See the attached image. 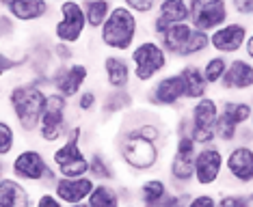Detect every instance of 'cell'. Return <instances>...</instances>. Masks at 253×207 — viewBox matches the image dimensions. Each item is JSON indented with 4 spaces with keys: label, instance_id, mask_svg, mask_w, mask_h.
<instances>
[{
    "label": "cell",
    "instance_id": "cell-1",
    "mask_svg": "<svg viewBox=\"0 0 253 207\" xmlns=\"http://www.w3.org/2000/svg\"><path fill=\"white\" fill-rule=\"evenodd\" d=\"M115 138L117 160L134 175H145L163 162L169 130L152 110H130L124 114Z\"/></svg>",
    "mask_w": 253,
    "mask_h": 207
},
{
    "label": "cell",
    "instance_id": "cell-2",
    "mask_svg": "<svg viewBox=\"0 0 253 207\" xmlns=\"http://www.w3.org/2000/svg\"><path fill=\"white\" fill-rule=\"evenodd\" d=\"M48 86L37 78H24L9 86L7 106L22 134H35L48 102Z\"/></svg>",
    "mask_w": 253,
    "mask_h": 207
},
{
    "label": "cell",
    "instance_id": "cell-3",
    "mask_svg": "<svg viewBox=\"0 0 253 207\" xmlns=\"http://www.w3.org/2000/svg\"><path fill=\"white\" fill-rule=\"evenodd\" d=\"M143 37V20L122 2H115L106 22L97 31V41L108 52L128 54Z\"/></svg>",
    "mask_w": 253,
    "mask_h": 207
},
{
    "label": "cell",
    "instance_id": "cell-4",
    "mask_svg": "<svg viewBox=\"0 0 253 207\" xmlns=\"http://www.w3.org/2000/svg\"><path fill=\"white\" fill-rule=\"evenodd\" d=\"M156 39L169 54V59L177 63L201 61L206 54H210V34L197 31L188 22L169 26Z\"/></svg>",
    "mask_w": 253,
    "mask_h": 207
},
{
    "label": "cell",
    "instance_id": "cell-5",
    "mask_svg": "<svg viewBox=\"0 0 253 207\" xmlns=\"http://www.w3.org/2000/svg\"><path fill=\"white\" fill-rule=\"evenodd\" d=\"M128 61L132 65V78L136 84L147 86L152 84L156 78L169 71L171 59L165 52V48L158 43L156 37H141L136 45L128 52Z\"/></svg>",
    "mask_w": 253,
    "mask_h": 207
},
{
    "label": "cell",
    "instance_id": "cell-6",
    "mask_svg": "<svg viewBox=\"0 0 253 207\" xmlns=\"http://www.w3.org/2000/svg\"><path fill=\"white\" fill-rule=\"evenodd\" d=\"M84 125L74 123L67 136L52 149L50 164L59 177H83L89 172V153L83 149Z\"/></svg>",
    "mask_w": 253,
    "mask_h": 207
},
{
    "label": "cell",
    "instance_id": "cell-7",
    "mask_svg": "<svg viewBox=\"0 0 253 207\" xmlns=\"http://www.w3.org/2000/svg\"><path fill=\"white\" fill-rule=\"evenodd\" d=\"M9 172L13 179L22 181L24 186H45L52 188L56 181V171L50 164V158L39 147H24L13 155L9 164Z\"/></svg>",
    "mask_w": 253,
    "mask_h": 207
},
{
    "label": "cell",
    "instance_id": "cell-8",
    "mask_svg": "<svg viewBox=\"0 0 253 207\" xmlns=\"http://www.w3.org/2000/svg\"><path fill=\"white\" fill-rule=\"evenodd\" d=\"M74 123L76 121H72V102L50 91L43 114L39 119V128L35 132L37 138L45 145H59Z\"/></svg>",
    "mask_w": 253,
    "mask_h": 207
},
{
    "label": "cell",
    "instance_id": "cell-9",
    "mask_svg": "<svg viewBox=\"0 0 253 207\" xmlns=\"http://www.w3.org/2000/svg\"><path fill=\"white\" fill-rule=\"evenodd\" d=\"M173 149L169 155V164H167V177H169L173 190H184L191 192V186L195 183L193 172V160L197 153V145L191 138V134H177L173 136Z\"/></svg>",
    "mask_w": 253,
    "mask_h": 207
},
{
    "label": "cell",
    "instance_id": "cell-10",
    "mask_svg": "<svg viewBox=\"0 0 253 207\" xmlns=\"http://www.w3.org/2000/svg\"><path fill=\"white\" fill-rule=\"evenodd\" d=\"M218 110H221L218 97H214L212 93L186 106L184 112H186L188 121H191V138L195 140L197 147L216 145L214 123L218 119Z\"/></svg>",
    "mask_w": 253,
    "mask_h": 207
},
{
    "label": "cell",
    "instance_id": "cell-11",
    "mask_svg": "<svg viewBox=\"0 0 253 207\" xmlns=\"http://www.w3.org/2000/svg\"><path fill=\"white\" fill-rule=\"evenodd\" d=\"M91 78V67L83 61H72V63H56L50 69L45 84L48 91L63 95L65 100L74 102L83 89H87V82Z\"/></svg>",
    "mask_w": 253,
    "mask_h": 207
},
{
    "label": "cell",
    "instance_id": "cell-12",
    "mask_svg": "<svg viewBox=\"0 0 253 207\" xmlns=\"http://www.w3.org/2000/svg\"><path fill=\"white\" fill-rule=\"evenodd\" d=\"M143 102L149 110H180L186 104V97L177 71H167L152 84H147Z\"/></svg>",
    "mask_w": 253,
    "mask_h": 207
},
{
    "label": "cell",
    "instance_id": "cell-13",
    "mask_svg": "<svg viewBox=\"0 0 253 207\" xmlns=\"http://www.w3.org/2000/svg\"><path fill=\"white\" fill-rule=\"evenodd\" d=\"M56 22L52 24V39L59 43L67 45H78L84 39V34L89 33L87 20H84L83 4L76 0H65V2L56 4Z\"/></svg>",
    "mask_w": 253,
    "mask_h": 207
},
{
    "label": "cell",
    "instance_id": "cell-14",
    "mask_svg": "<svg viewBox=\"0 0 253 207\" xmlns=\"http://www.w3.org/2000/svg\"><path fill=\"white\" fill-rule=\"evenodd\" d=\"M251 31L253 28L247 20L232 17V20H227L223 26H218L216 31L210 33V52L223 54V56H227V59L243 54L245 43H247V39H249Z\"/></svg>",
    "mask_w": 253,
    "mask_h": 207
},
{
    "label": "cell",
    "instance_id": "cell-15",
    "mask_svg": "<svg viewBox=\"0 0 253 207\" xmlns=\"http://www.w3.org/2000/svg\"><path fill=\"white\" fill-rule=\"evenodd\" d=\"M223 175L236 188H253V142H234L227 147Z\"/></svg>",
    "mask_w": 253,
    "mask_h": 207
},
{
    "label": "cell",
    "instance_id": "cell-16",
    "mask_svg": "<svg viewBox=\"0 0 253 207\" xmlns=\"http://www.w3.org/2000/svg\"><path fill=\"white\" fill-rule=\"evenodd\" d=\"M223 164H225V151L218 145L199 147L193 160V172H195V186L199 188H214L223 177Z\"/></svg>",
    "mask_w": 253,
    "mask_h": 207
},
{
    "label": "cell",
    "instance_id": "cell-17",
    "mask_svg": "<svg viewBox=\"0 0 253 207\" xmlns=\"http://www.w3.org/2000/svg\"><path fill=\"white\" fill-rule=\"evenodd\" d=\"M218 89L229 97H253V63L245 54L232 56Z\"/></svg>",
    "mask_w": 253,
    "mask_h": 207
},
{
    "label": "cell",
    "instance_id": "cell-18",
    "mask_svg": "<svg viewBox=\"0 0 253 207\" xmlns=\"http://www.w3.org/2000/svg\"><path fill=\"white\" fill-rule=\"evenodd\" d=\"M188 11H191L188 24L208 34L232 20L227 0H188Z\"/></svg>",
    "mask_w": 253,
    "mask_h": 207
},
{
    "label": "cell",
    "instance_id": "cell-19",
    "mask_svg": "<svg viewBox=\"0 0 253 207\" xmlns=\"http://www.w3.org/2000/svg\"><path fill=\"white\" fill-rule=\"evenodd\" d=\"M188 20H191L188 0H158L156 11L147 17V34L149 37H158L169 26L184 24Z\"/></svg>",
    "mask_w": 253,
    "mask_h": 207
},
{
    "label": "cell",
    "instance_id": "cell-20",
    "mask_svg": "<svg viewBox=\"0 0 253 207\" xmlns=\"http://www.w3.org/2000/svg\"><path fill=\"white\" fill-rule=\"evenodd\" d=\"M0 9L20 26H31L43 22L52 13L54 4L50 0H0Z\"/></svg>",
    "mask_w": 253,
    "mask_h": 207
},
{
    "label": "cell",
    "instance_id": "cell-21",
    "mask_svg": "<svg viewBox=\"0 0 253 207\" xmlns=\"http://www.w3.org/2000/svg\"><path fill=\"white\" fill-rule=\"evenodd\" d=\"M102 80L106 89H130L134 78H132V65L128 54H117V52H106L102 56Z\"/></svg>",
    "mask_w": 253,
    "mask_h": 207
},
{
    "label": "cell",
    "instance_id": "cell-22",
    "mask_svg": "<svg viewBox=\"0 0 253 207\" xmlns=\"http://www.w3.org/2000/svg\"><path fill=\"white\" fill-rule=\"evenodd\" d=\"M95 181L89 175L83 177H56V181L52 183V194L61 201L63 205H76V203H84L87 197L93 190Z\"/></svg>",
    "mask_w": 253,
    "mask_h": 207
},
{
    "label": "cell",
    "instance_id": "cell-23",
    "mask_svg": "<svg viewBox=\"0 0 253 207\" xmlns=\"http://www.w3.org/2000/svg\"><path fill=\"white\" fill-rule=\"evenodd\" d=\"M177 76L182 80L184 86V97H186V104H193L201 100V97L210 95V86L204 78V71H201L199 61H191V63H180V67L175 69Z\"/></svg>",
    "mask_w": 253,
    "mask_h": 207
},
{
    "label": "cell",
    "instance_id": "cell-24",
    "mask_svg": "<svg viewBox=\"0 0 253 207\" xmlns=\"http://www.w3.org/2000/svg\"><path fill=\"white\" fill-rule=\"evenodd\" d=\"M134 93L132 89H106L100 100V114L102 117H119L134 110Z\"/></svg>",
    "mask_w": 253,
    "mask_h": 207
},
{
    "label": "cell",
    "instance_id": "cell-25",
    "mask_svg": "<svg viewBox=\"0 0 253 207\" xmlns=\"http://www.w3.org/2000/svg\"><path fill=\"white\" fill-rule=\"evenodd\" d=\"M33 194L28 186L13 177H4L0 181V207H33Z\"/></svg>",
    "mask_w": 253,
    "mask_h": 207
},
{
    "label": "cell",
    "instance_id": "cell-26",
    "mask_svg": "<svg viewBox=\"0 0 253 207\" xmlns=\"http://www.w3.org/2000/svg\"><path fill=\"white\" fill-rule=\"evenodd\" d=\"M169 190V181L163 177H147L134 190V201L139 203V207H158Z\"/></svg>",
    "mask_w": 253,
    "mask_h": 207
},
{
    "label": "cell",
    "instance_id": "cell-27",
    "mask_svg": "<svg viewBox=\"0 0 253 207\" xmlns=\"http://www.w3.org/2000/svg\"><path fill=\"white\" fill-rule=\"evenodd\" d=\"M218 106H221V110L225 112L240 130L249 125V119H251V112H253V100L251 97H229V95H225L223 100H218Z\"/></svg>",
    "mask_w": 253,
    "mask_h": 207
},
{
    "label": "cell",
    "instance_id": "cell-28",
    "mask_svg": "<svg viewBox=\"0 0 253 207\" xmlns=\"http://www.w3.org/2000/svg\"><path fill=\"white\" fill-rule=\"evenodd\" d=\"M87 175L97 181H104V183H113L117 179V169H115L111 155H106L104 151H91L89 153V172Z\"/></svg>",
    "mask_w": 253,
    "mask_h": 207
},
{
    "label": "cell",
    "instance_id": "cell-29",
    "mask_svg": "<svg viewBox=\"0 0 253 207\" xmlns=\"http://www.w3.org/2000/svg\"><path fill=\"white\" fill-rule=\"evenodd\" d=\"M80 4H83V11H84L87 28L93 33L100 31L102 24L106 22L108 13H111L115 7L113 0H80Z\"/></svg>",
    "mask_w": 253,
    "mask_h": 207
},
{
    "label": "cell",
    "instance_id": "cell-30",
    "mask_svg": "<svg viewBox=\"0 0 253 207\" xmlns=\"http://www.w3.org/2000/svg\"><path fill=\"white\" fill-rule=\"evenodd\" d=\"M227 63H229L227 56H223V54H214V52L206 54L204 59L199 61L201 71H204V78H206V82H208L210 89H214V86L221 84L223 76H225Z\"/></svg>",
    "mask_w": 253,
    "mask_h": 207
},
{
    "label": "cell",
    "instance_id": "cell-31",
    "mask_svg": "<svg viewBox=\"0 0 253 207\" xmlns=\"http://www.w3.org/2000/svg\"><path fill=\"white\" fill-rule=\"evenodd\" d=\"M89 207H122V197H119V190L113 183L97 181L91 194L87 197Z\"/></svg>",
    "mask_w": 253,
    "mask_h": 207
},
{
    "label": "cell",
    "instance_id": "cell-32",
    "mask_svg": "<svg viewBox=\"0 0 253 207\" xmlns=\"http://www.w3.org/2000/svg\"><path fill=\"white\" fill-rule=\"evenodd\" d=\"M18 145V130L11 121L0 117V158H9Z\"/></svg>",
    "mask_w": 253,
    "mask_h": 207
},
{
    "label": "cell",
    "instance_id": "cell-33",
    "mask_svg": "<svg viewBox=\"0 0 253 207\" xmlns=\"http://www.w3.org/2000/svg\"><path fill=\"white\" fill-rule=\"evenodd\" d=\"M74 110L78 114H93L95 110H100V93L91 86L83 89L74 100Z\"/></svg>",
    "mask_w": 253,
    "mask_h": 207
},
{
    "label": "cell",
    "instance_id": "cell-34",
    "mask_svg": "<svg viewBox=\"0 0 253 207\" xmlns=\"http://www.w3.org/2000/svg\"><path fill=\"white\" fill-rule=\"evenodd\" d=\"M28 65V54L24 52L22 56H11L9 52L0 50V80H4L11 73H15L20 67Z\"/></svg>",
    "mask_w": 253,
    "mask_h": 207
},
{
    "label": "cell",
    "instance_id": "cell-35",
    "mask_svg": "<svg viewBox=\"0 0 253 207\" xmlns=\"http://www.w3.org/2000/svg\"><path fill=\"white\" fill-rule=\"evenodd\" d=\"M216 207H249L247 194L238 190H223L216 194Z\"/></svg>",
    "mask_w": 253,
    "mask_h": 207
},
{
    "label": "cell",
    "instance_id": "cell-36",
    "mask_svg": "<svg viewBox=\"0 0 253 207\" xmlns=\"http://www.w3.org/2000/svg\"><path fill=\"white\" fill-rule=\"evenodd\" d=\"M122 4L128 7L132 13H136L141 20H147V17L156 11L158 0H122Z\"/></svg>",
    "mask_w": 253,
    "mask_h": 207
},
{
    "label": "cell",
    "instance_id": "cell-37",
    "mask_svg": "<svg viewBox=\"0 0 253 207\" xmlns=\"http://www.w3.org/2000/svg\"><path fill=\"white\" fill-rule=\"evenodd\" d=\"M191 194L193 192H184V190H169V192L165 194V199L160 201L158 207H186Z\"/></svg>",
    "mask_w": 253,
    "mask_h": 207
},
{
    "label": "cell",
    "instance_id": "cell-38",
    "mask_svg": "<svg viewBox=\"0 0 253 207\" xmlns=\"http://www.w3.org/2000/svg\"><path fill=\"white\" fill-rule=\"evenodd\" d=\"M227 4H229V13H232V17L249 20V15L253 11V0H227Z\"/></svg>",
    "mask_w": 253,
    "mask_h": 207
},
{
    "label": "cell",
    "instance_id": "cell-39",
    "mask_svg": "<svg viewBox=\"0 0 253 207\" xmlns=\"http://www.w3.org/2000/svg\"><path fill=\"white\" fill-rule=\"evenodd\" d=\"M18 28H20L18 22H15L13 17H9V15L2 11V15H0V41L13 39L15 34H18Z\"/></svg>",
    "mask_w": 253,
    "mask_h": 207
},
{
    "label": "cell",
    "instance_id": "cell-40",
    "mask_svg": "<svg viewBox=\"0 0 253 207\" xmlns=\"http://www.w3.org/2000/svg\"><path fill=\"white\" fill-rule=\"evenodd\" d=\"M186 207H216V194L214 192H195L191 194Z\"/></svg>",
    "mask_w": 253,
    "mask_h": 207
},
{
    "label": "cell",
    "instance_id": "cell-41",
    "mask_svg": "<svg viewBox=\"0 0 253 207\" xmlns=\"http://www.w3.org/2000/svg\"><path fill=\"white\" fill-rule=\"evenodd\" d=\"M52 59L54 63H72L74 61V48L67 43H52Z\"/></svg>",
    "mask_w": 253,
    "mask_h": 207
},
{
    "label": "cell",
    "instance_id": "cell-42",
    "mask_svg": "<svg viewBox=\"0 0 253 207\" xmlns=\"http://www.w3.org/2000/svg\"><path fill=\"white\" fill-rule=\"evenodd\" d=\"M33 207H67L52 194V190H42L33 201Z\"/></svg>",
    "mask_w": 253,
    "mask_h": 207
},
{
    "label": "cell",
    "instance_id": "cell-43",
    "mask_svg": "<svg viewBox=\"0 0 253 207\" xmlns=\"http://www.w3.org/2000/svg\"><path fill=\"white\" fill-rule=\"evenodd\" d=\"M243 54L253 63V31L249 34V39H247V43H245V50H243Z\"/></svg>",
    "mask_w": 253,
    "mask_h": 207
},
{
    "label": "cell",
    "instance_id": "cell-44",
    "mask_svg": "<svg viewBox=\"0 0 253 207\" xmlns=\"http://www.w3.org/2000/svg\"><path fill=\"white\" fill-rule=\"evenodd\" d=\"M4 177H7V164H4V160L0 158V181H2Z\"/></svg>",
    "mask_w": 253,
    "mask_h": 207
},
{
    "label": "cell",
    "instance_id": "cell-45",
    "mask_svg": "<svg viewBox=\"0 0 253 207\" xmlns=\"http://www.w3.org/2000/svg\"><path fill=\"white\" fill-rule=\"evenodd\" d=\"M247 203H249V207H253V190H247Z\"/></svg>",
    "mask_w": 253,
    "mask_h": 207
},
{
    "label": "cell",
    "instance_id": "cell-46",
    "mask_svg": "<svg viewBox=\"0 0 253 207\" xmlns=\"http://www.w3.org/2000/svg\"><path fill=\"white\" fill-rule=\"evenodd\" d=\"M70 207H89V205H87V201H84V203H76V205H70Z\"/></svg>",
    "mask_w": 253,
    "mask_h": 207
},
{
    "label": "cell",
    "instance_id": "cell-47",
    "mask_svg": "<svg viewBox=\"0 0 253 207\" xmlns=\"http://www.w3.org/2000/svg\"><path fill=\"white\" fill-rule=\"evenodd\" d=\"M251 100H253V97H251ZM249 130L253 132V112H251V119H249Z\"/></svg>",
    "mask_w": 253,
    "mask_h": 207
},
{
    "label": "cell",
    "instance_id": "cell-48",
    "mask_svg": "<svg viewBox=\"0 0 253 207\" xmlns=\"http://www.w3.org/2000/svg\"><path fill=\"white\" fill-rule=\"evenodd\" d=\"M122 207H139L136 203H122Z\"/></svg>",
    "mask_w": 253,
    "mask_h": 207
},
{
    "label": "cell",
    "instance_id": "cell-49",
    "mask_svg": "<svg viewBox=\"0 0 253 207\" xmlns=\"http://www.w3.org/2000/svg\"><path fill=\"white\" fill-rule=\"evenodd\" d=\"M52 4H59V2H65V0H50ZM76 2H80V0H76Z\"/></svg>",
    "mask_w": 253,
    "mask_h": 207
},
{
    "label": "cell",
    "instance_id": "cell-50",
    "mask_svg": "<svg viewBox=\"0 0 253 207\" xmlns=\"http://www.w3.org/2000/svg\"><path fill=\"white\" fill-rule=\"evenodd\" d=\"M247 22H249L251 28H253V11H251V15H249V20H247Z\"/></svg>",
    "mask_w": 253,
    "mask_h": 207
},
{
    "label": "cell",
    "instance_id": "cell-51",
    "mask_svg": "<svg viewBox=\"0 0 253 207\" xmlns=\"http://www.w3.org/2000/svg\"><path fill=\"white\" fill-rule=\"evenodd\" d=\"M0 15H2V9H0Z\"/></svg>",
    "mask_w": 253,
    "mask_h": 207
},
{
    "label": "cell",
    "instance_id": "cell-52",
    "mask_svg": "<svg viewBox=\"0 0 253 207\" xmlns=\"http://www.w3.org/2000/svg\"><path fill=\"white\" fill-rule=\"evenodd\" d=\"M113 2H115V0H113Z\"/></svg>",
    "mask_w": 253,
    "mask_h": 207
}]
</instances>
